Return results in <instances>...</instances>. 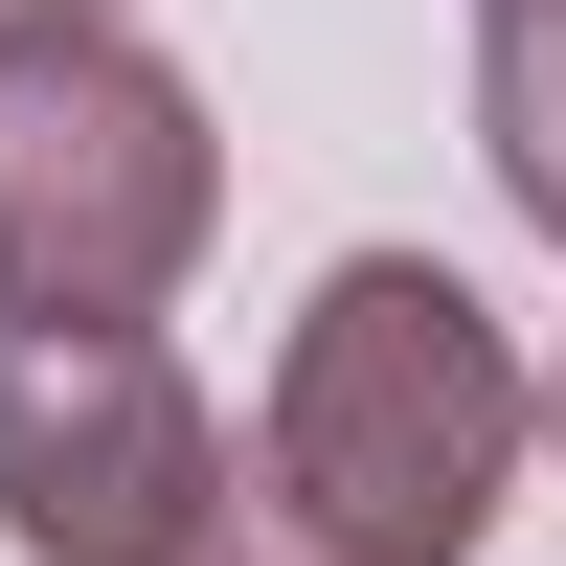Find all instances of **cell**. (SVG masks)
<instances>
[{"mask_svg":"<svg viewBox=\"0 0 566 566\" xmlns=\"http://www.w3.org/2000/svg\"><path fill=\"white\" fill-rule=\"evenodd\" d=\"M522 431H544V386H522V340L476 317V272L340 250V272H317V317H295V363H272L250 499H272V522H317L340 566H453L499 499H522Z\"/></svg>","mask_w":566,"mask_h":566,"instance_id":"cell-1","label":"cell"},{"mask_svg":"<svg viewBox=\"0 0 566 566\" xmlns=\"http://www.w3.org/2000/svg\"><path fill=\"white\" fill-rule=\"evenodd\" d=\"M205 227H227V136L136 23L0 45V340H159Z\"/></svg>","mask_w":566,"mask_h":566,"instance_id":"cell-2","label":"cell"},{"mask_svg":"<svg viewBox=\"0 0 566 566\" xmlns=\"http://www.w3.org/2000/svg\"><path fill=\"white\" fill-rule=\"evenodd\" d=\"M227 408L159 340H0V522L23 566H181L227 522Z\"/></svg>","mask_w":566,"mask_h":566,"instance_id":"cell-3","label":"cell"},{"mask_svg":"<svg viewBox=\"0 0 566 566\" xmlns=\"http://www.w3.org/2000/svg\"><path fill=\"white\" fill-rule=\"evenodd\" d=\"M476 136L522 181V227L566 250V0H476Z\"/></svg>","mask_w":566,"mask_h":566,"instance_id":"cell-4","label":"cell"},{"mask_svg":"<svg viewBox=\"0 0 566 566\" xmlns=\"http://www.w3.org/2000/svg\"><path fill=\"white\" fill-rule=\"evenodd\" d=\"M181 566H340V544H317V522H272V499H250V476H227V522H205V544H181Z\"/></svg>","mask_w":566,"mask_h":566,"instance_id":"cell-5","label":"cell"},{"mask_svg":"<svg viewBox=\"0 0 566 566\" xmlns=\"http://www.w3.org/2000/svg\"><path fill=\"white\" fill-rule=\"evenodd\" d=\"M23 23H114V0H0V45H23Z\"/></svg>","mask_w":566,"mask_h":566,"instance_id":"cell-6","label":"cell"},{"mask_svg":"<svg viewBox=\"0 0 566 566\" xmlns=\"http://www.w3.org/2000/svg\"><path fill=\"white\" fill-rule=\"evenodd\" d=\"M544 431H566V363H544Z\"/></svg>","mask_w":566,"mask_h":566,"instance_id":"cell-7","label":"cell"}]
</instances>
